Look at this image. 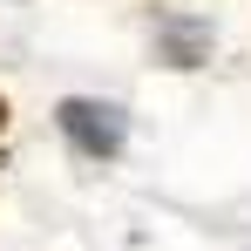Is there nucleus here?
Instances as JSON below:
<instances>
[{
    "label": "nucleus",
    "instance_id": "obj_1",
    "mask_svg": "<svg viewBox=\"0 0 251 251\" xmlns=\"http://www.w3.org/2000/svg\"><path fill=\"white\" fill-rule=\"evenodd\" d=\"M54 123H61V136H68V150L88 156V163L123 156V143H129V116L116 109V102H102V95H68V102L54 109Z\"/></svg>",
    "mask_w": 251,
    "mask_h": 251
},
{
    "label": "nucleus",
    "instance_id": "obj_2",
    "mask_svg": "<svg viewBox=\"0 0 251 251\" xmlns=\"http://www.w3.org/2000/svg\"><path fill=\"white\" fill-rule=\"evenodd\" d=\"M156 41H163L170 68H197L210 54V21H197V14H163V21H156Z\"/></svg>",
    "mask_w": 251,
    "mask_h": 251
},
{
    "label": "nucleus",
    "instance_id": "obj_3",
    "mask_svg": "<svg viewBox=\"0 0 251 251\" xmlns=\"http://www.w3.org/2000/svg\"><path fill=\"white\" fill-rule=\"evenodd\" d=\"M0 129H7V95H0Z\"/></svg>",
    "mask_w": 251,
    "mask_h": 251
}]
</instances>
